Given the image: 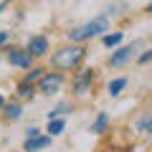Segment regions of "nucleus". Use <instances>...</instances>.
<instances>
[{
  "mask_svg": "<svg viewBox=\"0 0 152 152\" xmlns=\"http://www.w3.org/2000/svg\"><path fill=\"white\" fill-rule=\"evenodd\" d=\"M5 117H8V119H18V117H20V107H18V104L5 107Z\"/></svg>",
  "mask_w": 152,
  "mask_h": 152,
  "instance_id": "f8f14e48",
  "label": "nucleus"
},
{
  "mask_svg": "<svg viewBox=\"0 0 152 152\" xmlns=\"http://www.w3.org/2000/svg\"><path fill=\"white\" fill-rule=\"evenodd\" d=\"M150 58H152V51H147V53H142V56H140V61H142V64H147Z\"/></svg>",
  "mask_w": 152,
  "mask_h": 152,
  "instance_id": "f3484780",
  "label": "nucleus"
},
{
  "mask_svg": "<svg viewBox=\"0 0 152 152\" xmlns=\"http://www.w3.org/2000/svg\"><path fill=\"white\" fill-rule=\"evenodd\" d=\"M3 104H5V102H3V96H0V109H3Z\"/></svg>",
  "mask_w": 152,
  "mask_h": 152,
  "instance_id": "6ab92c4d",
  "label": "nucleus"
},
{
  "mask_svg": "<svg viewBox=\"0 0 152 152\" xmlns=\"http://www.w3.org/2000/svg\"><path fill=\"white\" fill-rule=\"evenodd\" d=\"M33 94V84L31 81H23L20 84V96H31Z\"/></svg>",
  "mask_w": 152,
  "mask_h": 152,
  "instance_id": "2eb2a0df",
  "label": "nucleus"
},
{
  "mask_svg": "<svg viewBox=\"0 0 152 152\" xmlns=\"http://www.w3.org/2000/svg\"><path fill=\"white\" fill-rule=\"evenodd\" d=\"M107 122H109V117H107V114H99L96 124H94V132H104V127H107Z\"/></svg>",
  "mask_w": 152,
  "mask_h": 152,
  "instance_id": "4468645a",
  "label": "nucleus"
},
{
  "mask_svg": "<svg viewBox=\"0 0 152 152\" xmlns=\"http://www.w3.org/2000/svg\"><path fill=\"white\" fill-rule=\"evenodd\" d=\"M91 81V71H84L79 76V81H76V91H86V84Z\"/></svg>",
  "mask_w": 152,
  "mask_h": 152,
  "instance_id": "9b49d317",
  "label": "nucleus"
},
{
  "mask_svg": "<svg viewBox=\"0 0 152 152\" xmlns=\"http://www.w3.org/2000/svg\"><path fill=\"white\" fill-rule=\"evenodd\" d=\"M64 84V79H61L58 74H48V76H41V84H38V89L43 94H53L56 89Z\"/></svg>",
  "mask_w": 152,
  "mask_h": 152,
  "instance_id": "7ed1b4c3",
  "label": "nucleus"
},
{
  "mask_svg": "<svg viewBox=\"0 0 152 152\" xmlns=\"http://www.w3.org/2000/svg\"><path fill=\"white\" fill-rule=\"evenodd\" d=\"M10 64L20 69H31V51H10Z\"/></svg>",
  "mask_w": 152,
  "mask_h": 152,
  "instance_id": "39448f33",
  "label": "nucleus"
},
{
  "mask_svg": "<svg viewBox=\"0 0 152 152\" xmlns=\"http://www.w3.org/2000/svg\"><path fill=\"white\" fill-rule=\"evenodd\" d=\"M28 51H31L33 56H43L46 51H48V41H46V38H31V46H28Z\"/></svg>",
  "mask_w": 152,
  "mask_h": 152,
  "instance_id": "0eeeda50",
  "label": "nucleus"
},
{
  "mask_svg": "<svg viewBox=\"0 0 152 152\" xmlns=\"http://www.w3.org/2000/svg\"><path fill=\"white\" fill-rule=\"evenodd\" d=\"M64 127H66L64 119H48V132H51V134H61Z\"/></svg>",
  "mask_w": 152,
  "mask_h": 152,
  "instance_id": "1a4fd4ad",
  "label": "nucleus"
},
{
  "mask_svg": "<svg viewBox=\"0 0 152 152\" xmlns=\"http://www.w3.org/2000/svg\"><path fill=\"white\" fill-rule=\"evenodd\" d=\"M38 76H41V71H31V74L26 76V81H33V79H38Z\"/></svg>",
  "mask_w": 152,
  "mask_h": 152,
  "instance_id": "dca6fc26",
  "label": "nucleus"
},
{
  "mask_svg": "<svg viewBox=\"0 0 152 152\" xmlns=\"http://www.w3.org/2000/svg\"><path fill=\"white\" fill-rule=\"evenodd\" d=\"M122 41V33H109V36H104V43L109 46V48H112V46H117Z\"/></svg>",
  "mask_w": 152,
  "mask_h": 152,
  "instance_id": "ddd939ff",
  "label": "nucleus"
},
{
  "mask_svg": "<svg viewBox=\"0 0 152 152\" xmlns=\"http://www.w3.org/2000/svg\"><path fill=\"white\" fill-rule=\"evenodd\" d=\"M81 58H84V48L71 46V48H64L53 56V66H58V69H74Z\"/></svg>",
  "mask_w": 152,
  "mask_h": 152,
  "instance_id": "f257e3e1",
  "label": "nucleus"
},
{
  "mask_svg": "<svg viewBox=\"0 0 152 152\" xmlns=\"http://www.w3.org/2000/svg\"><path fill=\"white\" fill-rule=\"evenodd\" d=\"M5 41H8V33H0V46L5 43Z\"/></svg>",
  "mask_w": 152,
  "mask_h": 152,
  "instance_id": "a211bd4d",
  "label": "nucleus"
},
{
  "mask_svg": "<svg viewBox=\"0 0 152 152\" xmlns=\"http://www.w3.org/2000/svg\"><path fill=\"white\" fill-rule=\"evenodd\" d=\"M137 129H140L142 134H150V132H152V112H147L145 117L137 122Z\"/></svg>",
  "mask_w": 152,
  "mask_h": 152,
  "instance_id": "6e6552de",
  "label": "nucleus"
},
{
  "mask_svg": "<svg viewBox=\"0 0 152 152\" xmlns=\"http://www.w3.org/2000/svg\"><path fill=\"white\" fill-rule=\"evenodd\" d=\"M51 145V137H28L26 140V150L28 152H36V150H43V147Z\"/></svg>",
  "mask_w": 152,
  "mask_h": 152,
  "instance_id": "423d86ee",
  "label": "nucleus"
},
{
  "mask_svg": "<svg viewBox=\"0 0 152 152\" xmlns=\"http://www.w3.org/2000/svg\"><path fill=\"white\" fill-rule=\"evenodd\" d=\"M140 48V43H134V46H124V48H119L117 53L112 56V64L114 66H119V64H124V61H129L132 56H134V51Z\"/></svg>",
  "mask_w": 152,
  "mask_h": 152,
  "instance_id": "20e7f679",
  "label": "nucleus"
},
{
  "mask_svg": "<svg viewBox=\"0 0 152 152\" xmlns=\"http://www.w3.org/2000/svg\"><path fill=\"white\" fill-rule=\"evenodd\" d=\"M124 86H127V79H114V81L109 84V94H112V96H117Z\"/></svg>",
  "mask_w": 152,
  "mask_h": 152,
  "instance_id": "9d476101",
  "label": "nucleus"
},
{
  "mask_svg": "<svg viewBox=\"0 0 152 152\" xmlns=\"http://www.w3.org/2000/svg\"><path fill=\"white\" fill-rule=\"evenodd\" d=\"M109 23L107 18H96V20L86 23L84 28H79V31H71V41H84V38H91V36H99L102 31H107Z\"/></svg>",
  "mask_w": 152,
  "mask_h": 152,
  "instance_id": "f03ea898",
  "label": "nucleus"
}]
</instances>
